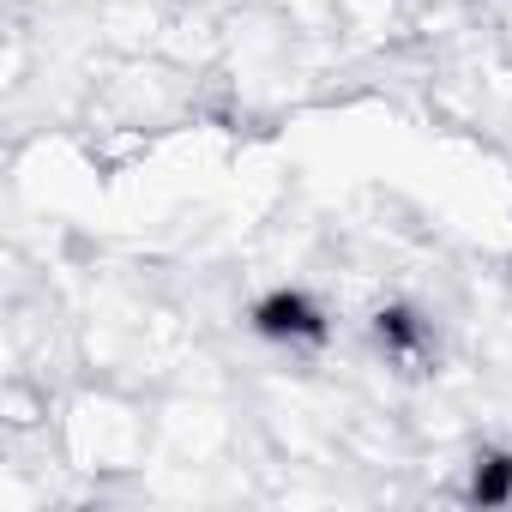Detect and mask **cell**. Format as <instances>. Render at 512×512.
Instances as JSON below:
<instances>
[{
  "mask_svg": "<svg viewBox=\"0 0 512 512\" xmlns=\"http://www.w3.org/2000/svg\"><path fill=\"white\" fill-rule=\"evenodd\" d=\"M374 332H380V344L398 350V356H416V350H422V320H416L410 308H398V302L374 314Z\"/></svg>",
  "mask_w": 512,
  "mask_h": 512,
  "instance_id": "cell-3",
  "label": "cell"
},
{
  "mask_svg": "<svg viewBox=\"0 0 512 512\" xmlns=\"http://www.w3.org/2000/svg\"><path fill=\"white\" fill-rule=\"evenodd\" d=\"M464 500H470V506H506V500H512V452H482L476 470H470Z\"/></svg>",
  "mask_w": 512,
  "mask_h": 512,
  "instance_id": "cell-2",
  "label": "cell"
},
{
  "mask_svg": "<svg viewBox=\"0 0 512 512\" xmlns=\"http://www.w3.org/2000/svg\"><path fill=\"white\" fill-rule=\"evenodd\" d=\"M247 326L272 338V344H326V308L308 290H266L260 302L247 308Z\"/></svg>",
  "mask_w": 512,
  "mask_h": 512,
  "instance_id": "cell-1",
  "label": "cell"
}]
</instances>
